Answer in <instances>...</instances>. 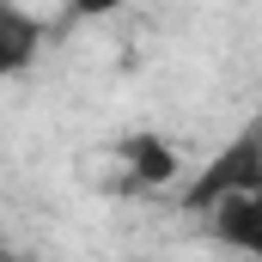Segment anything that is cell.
<instances>
[{
	"label": "cell",
	"mask_w": 262,
	"mask_h": 262,
	"mask_svg": "<svg viewBox=\"0 0 262 262\" xmlns=\"http://www.w3.org/2000/svg\"><path fill=\"white\" fill-rule=\"evenodd\" d=\"M207 232L226 244V250H238V256L262 262V189H250V195L226 201V207H213L207 213Z\"/></svg>",
	"instance_id": "obj_2"
},
{
	"label": "cell",
	"mask_w": 262,
	"mask_h": 262,
	"mask_svg": "<svg viewBox=\"0 0 262 262\" xmlns=\"http://www.w3.org/2000/svg\"><path fill=\"white\" fill-rule=\"evenodd\" d=\"M128 262H146V256H128Z\"/></svg>",
	"instance_id": "obj_6"
},
{
	"label": "cell",
	"mask_w": 262,
	"mask_h": 262,
	"mask_svg": "<svg viewBox=\"0 0 262 262\" xmlns=\"http://www.w3.org/2000/svg\"><path fill=\"white\" fill-rule=\"evenodd\" d=\"M116 159L128 165V177L146 183V189H165V183H177V171H183V159H177V146H171L165 134H128V140L116 146Z\"/></svg>",
	"instance_id": "obj_3"
},
{
	"label": "cell",
	"mask_w": 262,
	"mask_h": 262,
	"mask_svg": "<svg viewBox=\"0 0 262 262\" xmlns=\"http://www.w3.org/2000/svg\"><path fill=\"white\" fill-rule=\"evenodd\" d=\"M250 189H262V116H250V122L183 183V213H201V220H207L213 207L250 195Z\"/></svg>",
	"instance_id": "obj_1"
},
{
	"label": "cell",
	"mask_w": 262,
	"mask_h": 262,
	"mask_svg": "<svg viewBox=\"0 0 262 262\" xmlns=\"http://www.w3.org/2000/svg\"><path fill=\"white\" fill-rule=\"evenodd\" d=\"M116 6H122V0H67V12H73V18H110Z\"/></svg>",
	"instance_id": "obj_5"
},
{
	"label": "cell",
	"mask_w": 262,
	"mask_h": 262,
	"mask_svg": "<svg viewBox=\"0 0 262 262\" xmlns=\"http://www.w3.org/2000/svg\"><path fill=\"white\" fill-rule=\"evenodd\" d=\"M37 43H43V25H37L31 12L6 6V12H0V67H6V73H25Z\"/></svg>",
	"instance_id": "obj_4"
}]
</instances>
